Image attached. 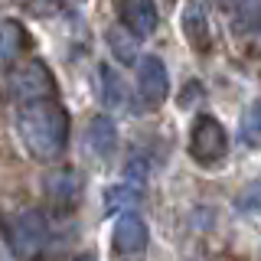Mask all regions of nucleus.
Returning <instances> with one entry per match:
<instances>
[{
  "label": "nucleus",
  "instance_id": "obj_18",
  "mask_svg": "<svg viewBox=\"0 0 261 261\" xmlns=\"http://www.w3.org/2000/svg\"><path fill=\"white\" fill-rule=\"evenodd\" d=\"M33 4H36V10L53 13V10H59V4H62V0H33Z\"/></svg>",
  "mask_w": 261,
  "mask_h": 261
},
{
  "label": "nucleus",
  "instance_id": "obj_6",
  "mask_svg": "<svg viewBox=\"0 0 261 261\" xmlns=\"http://www.w3.org/2000/svg\"><path fill=\"white\" fill-rule=\"evenodd\" d=\"M179 33H183L186 46L196 49L199 56H206L212 49V30H209V13L202 0H183L179 10Z\"/></svg>",
  "mask_w": 261,
  "mask_h": 261
},
{
  "label": "nucleus",
  "instance_id": "obj_12",
  "mask_svg": "<svg viewBox=\"0 0 261 261\" xmlns=\"http://www.w3.org/2000/svg\"><path fill=\"white\" fill-rule=\"evenodd\" d=\"M27 46V30L20 20H0V69L13 65Z\"/></svg>",
  "mask_w": 261,
  "mask_h": 261
},
{
  "label": "nucleus",
  "instance_id": "obj_5",
  "mask_svg": "<svg viewBox=\"0 0 261 261\" xmlns=\"http://www.w3.org/2000/svg\"><path fill=\"white\" fill-rule=\"evenodd\" d=\"M170 95V75L160 56H141L137 59V98L144 108H160Z\"/></svg>",
  "mask_w": 261,
  "mask_h": 261
},
{
  "label": "nucleus",
  "instance_id": "obj_14",
  "mask_svg": "<svg viewBox=\"0 0 261 261\" xmlns=\"http://www.w3.org/2000/svg\"><path fill=\"white\" fill-rule=\"evenodd\" d=\"M98 92H101V105L105 108H121L127 101V92H124V82L121 75L111 69V65H98Z\"/></svg>",
  "mask_w": 261,
  "mask_h": 261
},
{
  "label": "nucleus",
  "instance_id": "obj_21",
  "mask_svg": "<svg viewBox=\"0 0 261 261\" xmlns=\"http://www.w3.org/2000/svg\"><path fill=\"white\" fill-rule=\"evenodd\" d=\"M216 4H219V7H232L235 0H216Z\"/></svg>",
  "mask_w": 261,
  "mask_h": 261
},
{
  "label": "nucleus",
  "instance_id": "obj_2",
  "mask_svg": "<svg viewBox=\"0 0 261 261\" xmlns=\"http://www.w3.org/2000/svg\"><path fill=\"white\" fill-rule=\"evenodd\" d=\"M0 232H4L7 245L13 248V255L23 261L43 258V251L49 248V239H53L46 216L36 209H20V212L0 216Z\"/></svg>",
  "mask_w": 261,
  "mask_h": 261
},
{
  "label": "nucleus",
  "instance_id": "obj_15",
  "mask_svg": "<svg viewBox=\"0 0 261 261\" xmlns=\"http://www.w3.org/2000/svg\"><path fill=\"white\" fill-rule=\"evenodd\" d=\"M239 137H242V144H248V147H261V98H255V101L245 108Z\"/></svg>",
  "mask_w": 261,
  "mask_h": 261
},
{
  "label": "nucleus",
  "instance_id": "obj_17",
  "mask_svg": "<svg viewBox=\"0 0 261 261\" xmlns=\"http://www.w3.org/2000/svg\"><path fill=\"white\" fill-rule=\"evenodd\" d=\"M239 13H235V33H251L261 20V0H235Z\"/></svg>",
  "mask_w": 261,
  "mask_h": 261
},
{
  "label": "nucleus",
  "instance_id": "obj_9",
  "mask_svg": "<svg viewBox=\"0 0 261 261\" xmlns=\"http://www.w3.org/2000/svg\"><path fill=\"white\" fill-rule=\"evenodd\" d=\"M118 16H121V23H124L137 39L150 36V33L157 30V20H160L153 0H121V4H118Z\"/></svg>",
  "mask_w": 261,
  "mask_h": 261
},
{
  "label": "nucleus",
  "instance_id": "obj_11",
  "mask_svg": "<svg viewBox=\"0 0 261 261\" xmlns=\"http://www.w3.org/2000/svg\"><path fill=\"white\" fill-rule=\"evenodd\" d=\"M144 202V190L134 179H124V183H114L105 190V212L108 216H121V212H130Z\"/></svg>",
  "mask_w": 261,
  "mask_h": 261
},
{
  "label": "nucleus",
  "instance_id": "obj_3",
  "mask_svg": "<svg viewBox=\"0 0 261 261\" xmlns=\"http://www.w3.org/2000/svg\"><path fill=\"white\" fill-rule=\"evenodd\" d=\"M4 82H7V95L16 105L36 101V98H56V79L49 72V65L39 59H16L13 65H7Z\"/></svg>",
  "mask_w": 261,
  "mask_h": 261
},
{
  "label": "nucleus",
  "instance_id": "obj_20",
  "mask_svg": "<svg viewBox=\"0 0 261 261\" xmlns=\"http://www.w3.org/2000/svg\"><path fill=\"white\" fill-rule=\"evenodd\" d=\"M255 36H258V39H255V46L261 49V20H258V27H255Z\"/></svg>",
  "mask_w": 261,
  "mask_h": 261
},
{
  "label": "nucleus",
  "instance_id": "obj_16",
  "mask_svg": "<svg viewBox=\"0 0 261 261\" xmlns=\"http://www.w3.org/2000/svg\"><path fill=\"white\" fill-rule=\"evenodd\" d=\"M235 209L242 216H261V176L251 179L248 186H242V193L235 196Z\"/></svg>",
  "mask_w": 261,
  "mask_h": 261
},
{
  "label": "nucleus",
  "instance_id": "obj_1",
  "mask_svg": "<svg viewBox=\"0 0 261 261\" xmlns=\"http://www.w3.org/2000/svg\"><path fill=\"white\" fill-rule=\"evenodd\" d=\"M13 124H16V137H20L23 150L39 163L59 160L65 144H69V114L56 98L23 101Z\"/></svg>",
  "mask_w": 261,
  "mask_h": 261
},
{
  "label": "nucleus",
  "instance_id": "obj_13",
  "mask_svg": "<svg viewBox=\"0 0 261 261\" xmlns=\"http://www.w3.org/2000/svg\"><path fill=\"white\" fill-rule=\"evenodd\" d=\"M108 49H111L114 59L124 62V65H134L137 59H141V49H137V36L124 27V23H118V27H111V30H108Z\"/></svg>",
  "mask_w": 261,
  "mask_h": 261
},
{
  "label": "nucleus",
  "instance_id": "obj_10",
  "mask_svg": "<svg viewBox=\"0 0 261 261\" xmlns=\"http://www.w3.org/2000/svg\"><path fill=\"white\" fill-rule=\"evenodd\" d=\"M85 144H88V150H92L98 160H108L111 153L118 150V127H114V121L108 118V114H95V118L88 121Z\"/></svg>",
  "mask_w": 261,
  "mask_h": 261
},
{
  "label": "nucleus",
  "instance_id": "obj_19",
  "mask_svg": "<svg viewBox=\"0 0 261 261\" xmlns=\"http://www.w3.org/2000/svg\"><path fill=\"white\" fill-rule=\"evenodd\" d=\"M75 261H98V258H95V255H92V251H85V255H79V258H75Z\"/></svg>",
  "mask_w": 261,
  "mask_h": 261
},
{
  "label": "nucleus",
  "instance_id": "obj_8",
  "mask_svg": "<svg viewBox=\"0 0 261 261\" xmlns=\"http://www.w3.org/2000/svg\"><path fill=\"white\" fill-rule=\"evenodd\" d=\"M114 251L124 258H134V255H144L147 251V242H150V232H147L144 219L137 216L134 209L130 212H121L118 222H114Z\"/></svg>",
  "mask_w": 261,
  "mask_h": 261
},
{
  "label": "nucleus",
  "instance_id": "obj_7",
  "mask_svg": "<svg viewBox=\"0 0 261 261\" xmlns=\"http://www.w3.org/2000/svg\"><path fill=\"white\" fill-rule=\"evenodd\" d=\"M43 193L56 209H72L82 199V173L72 167H56L43 179Z\"/></svg>",
  "mask_w": 261,
  "mask_h": 261
},
{
  "label": "nucleus",
  "instance_id": "obj_4",
  "mask_svg": "<svg viewBox=\"0 0 261 261\" xmlns=\"http://www.w3.org/2000/svg\"><path fill=\"white\" fill-rule=\"evenodd\" d=\"M228 153V134L222 121L212 114H196L190 127V157L202 167H212Z\"/></svg>",
  "mask_w": 261,
  "mask_h": 261
}]
</instances>
